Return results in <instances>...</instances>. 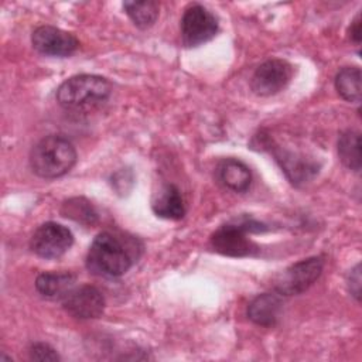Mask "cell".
<instances>
[{
    "mask_svg": "<svg viewBox=\"0 0 362 362\" xmlns=\"http://www.w3.org/2000/svg\"><path fill=\"white\" fill-rule=\"evenodd\" d=\"M134 246L123 242L110 232L99 233L88 252L89 272L105 277L123 276L134 262Z\"/></svg>",
    "mask_w": 362,
    "mask_h": 362,
    "instance_id": "cell-1",
    "label": "cell"
},
{
    "mask_svg": "<svg viewBox=\"0 0 362 362\" xmlns=\"http://www.w3.org/2000/svg\"><path fill=\"white\" fill-rule=\"evenodd\" d=\"M30 358L33 361H41V362L59 361V355L57 354V351L44 342H37V344L31 345Z\"/></svg>",
    "mask_w": 362,
    "mask_h": 362,
    "instance_id": "cell-20",
    "label": "cell"
},
{
    "mask_svg": "<svg viewBox=\"0 0 362 362\" xmlns=\"http://www.w3.org/2000/svg\"><path fill=\"white\" fill-rule=\"evenodd\" d=\"M324 259L313 256L284 269L274 280V291L280 296H296L308 290L321 276Z\"/></svg>",
    "mask_w": 362,
    "mask_h": 362,
    "instance_id": "cell-5",
    "label": "cell"
},
{
    "mask_svg": "<svg viewBox=\"0 0 362 362\" xmlns=\"http://www.w3.org/2000/svg\"><path fill=\"white\" fill-rule=\"evenodd\" d=\"M74 243L72 232L57 222L40 225L30 239V249L42 259H58L65 255Z\"/></svg>",
    "mask_w": 362,
    "mask_h": 362,
    "instance_id": "cell-7",
    "label": "cell"
},
{
    "mask_svg": "<svg viewBox=\"0 0 362 362\" xmlns=\"http://www.w3.org/2000/svg\"><path fill=\"white\" fill-rule=\"evenodd\" d=\"M293 76V66L279 58L260 64L252 75L250 88L259 96H272L283 90Z\"/></svg>",
    "mask_w": 362,
    "mask_h": 362,
    "instance_id": "cell-8",
    "label": "cell"
},
{
    "mask_svg": "<svg viewBox=\"0 0 362 362\" xmlns=\"http://www.w3.org/2000/svg\"><path fill=\"white\" fill-rule=\"evenodd\" d=\"M64 310L75 318L90 320L102 315L105 310V297L93 286L83 284L74 287L62 300Z\"/></svg>",
    "mask_w": 362,
    "mask_h": 362,
    "instance_id": "cell-10",
    "label": "cell"
},
{
    "mask_svg": "<svg viewBox=\"0 0 362 362\" xmlns=\"http://www.w3.org/2000/svg\"><path fill=\"white\" fill-rule=\"evenodd\" d=\"M281 296L263 293L256 296L247 305V318L260 327H273L280 315Z\"/></svg>",
    "mask_w": 362,
    "mask_h": 362,
    "instance_id": "cell-11",
    "label": "cell"
},
{
    "mask_svg": "<svg viewBox=\"0 0 362 362\" xmlns=\"http://www.w3.org/2000/svg\"><path fill=\"white\" fill-rule=\"evenodd\" d=\"M338 156L342 164L359 173L361 170V134L356 130H345L338 139Z\"/></svg>",
    "mask_w": 362,
    "mask_h": 362,
    "instance_id": "cell-16",
    "label": "cell"
},
{
    "mask_svg": "<svg viewBox=\"0 0 362 362\" xmlns=\"http://www.w3.org/2000/svg\"><path fill=\"white\" fill-rule=\"evenodd\" d=\"M335 89L346 102H361V69L358 66H344L335 76Z\"/></svg>",
    "mask_w": 362,
    "mask_h": 362,
    "instance_id": "cell-17",
    "label": "cell"
},
{
    "mask_svg": "<svg viewBox=\"0 0 362 362\" xmlns=\"http://www.w3.org/2000/svg\"><path fill=\"white\" fill-rule=\"evenodd\" d=\"M75 163L76 150L64 136H45L30 151V167L41 178L52 180L62 177Z\"/></svg>",
    "mask_w": 362,
    "mask_h": 362,
    "instance_id": "cell-3",
    "label": "cell"
},
{
    "mask_svg": "<svg viewBox=\"0 0 362 362\" xmlns=\"http://www.w3.org/2000/svg\"><path fill=\"white\" fill-rule=\"evenodd\" d=\"M123 8L133 24L141 30L150 28L158 17V3L153 0L124 1Z\"/></svg>",
    "mask_w": 362,
    "mask_h": 362,
    "instance_id": "cell-18",
    "label": "cell"
},
{
    "mask_svg": "<svg viewBox=\"0 0 362 362\" xmlns=\"http://www.w3.org/2000/svg\"><path fill=\"white\" fill-rule=\"evenodd\" d=\"M218 180L235 192H246L252 182L249 167L236 158H225L216 167Z\"/></svg>",
    "mask_w": 362,
    "mask_h": 362,
    "instance_id": "cell-12",
    "label": "cell"
},
{
    "mask_svg": "<svg viewBox=\"0 0 362 362\" xmlns=\"http://www.w3.org/2000/svg\"><path fill=\"white\" fill-rule=\"evenodd\" d=\"M75 287V276L69 272L41 273L35 279L37 291L48 300H64Z\"/></svg>",
    "mask_w": 362,
    "mask_h": 362,
    "instance_id": "cell-13",
    "label": "cell"
},
{
    "mask_svg": "<svg viewBox=\"0 0 362 362\" xmlns=\"http://www.w3.org/2000/svg\"><path fill=\"white\" fill-rule=\"evenodd\" d=\"M61 214L65 218H69L82 225H93L98 221V212L93 205L85 198H69L61 206Z\"/></svg>",
    "mask_w": 362,
    "mask_h": 362,
    "instance_id": "cell-19",
    "label": "cell"
},
{
    "mask_svg": "<svg viewBox=\"0 0 362 362\" xmlns=\"http://www.w3.org/2000/svg\"><path fill=\"white\" fill-rule=\"evenodd\" d=\"M274 156L287 178L296 185L308 181L311 177H314L315 173H318V165L307 161L304 157H300L294 153L276 150Z\"/></svg>",
    "mask_w": 362,
    "mask_h": 362,
    "instance_id": "cell-15",
    "label": "cell"
},
{
    "mask_svg": "<svg viewBox=\"0 0 362 362\" xmlns=\"http://www.w3.org/2000/svg\"><path fill=\"white\" fill-rule=\"evenodd\" d=\"M267 230L266 225L256 222L253 219L243 218L236 222L225 223L219 226L209 238L211 247L223 255L230 257H246L253 256L257 250V246L249 239L247 233L263 232Z\"/></svg>",
    "mask_w": 362,
    "mask_h": 362,
    "instance_id": "cell-4",
    "label": "cell"
},
{
    "mask_svg": "<svg viewBox=\"0 0 362 362\" xmlns=\"http://www.w3.org/2000/svg\"><path fill=\"white\" fill-rule=\"evenodd\" d=\"M153 212L164 219L178 221L185 215V205L180 189L174 184H167L151 204Z\"/></svg>",
    "mask_w": 362,
    "mask_h": 362,
    "instance_id": "cell-14",
    "label": "cell"
},
{
    "mask_svg": "<svg viewBox=\"0 0 362 362\" xmlns=\"http://www.w3.org/2000/svg\"><path fill=\"white\" fill-rule=\"evenodd\" d=\"M349 38L352 42L359 45V42H361V17H359V14L355 17V20L349 25Z\"/></svg>",
    "mask_w": 362,
    "mask_h": 362,
    "instance_id": "cell-22",
    "label": "cell"
},
{
    "mask_svg": "<svg viewBox=\"0 0 362 362\" xmlns=\"http://www.w3.org/2000/svg\"><path fill=\"white\" fill-rule=\"evenodd\" d=\"M31 44L35 51L47 57H69L78 47V38L61 28L52 25H41L33 31Z\"/></svg>",
    "mask_w": 362,
    "mask_h": 362,
    "instance_id": "cell-9",
    "label": "cell"
},
{
    "mask_svg": "<svg viewBox=\"0 0 362 362\" xmlns=\"http://www.w3.org/2000/svg\"><path fill=\"white\" fill-rule=\"evenodd\" d=\"M348 290L359 301L361 298V264L359 263L349 273Z\"/></svg>",
    "mask_w": 362,
    "mask_h": 362,
    "instance_id": "cell-21",
    "label": "cell"
},
{
    "mask_svg": "<svg viewBox=\"0 0 362 362\" xmlns=\"http://www.w3.org/2000/svg\"><path fill=\"white\" fill-rule=\"evenodd\" d=\"M219 30L218 18L204 6L191 4L181 17V37L187 47H198L212 40Z\"/></svg>",
    "mask_w": 362,
    "mask_h": 362,
    "instance_id": "cell-6",
    "label": "cell"
},
{
    "mask_svg": "<svg viewBox=\"0 0 362 362\" xmlns=\"http://www.w3.org/2000/svg\"><path fill=\"white\" fill-rule=\"evenodd\" d=\"M110 82L99 75L81 74L71 76L57 89V102L69 112H89L107 100Z\"/></svg>",
    "mask_w": 362,
    "mask_h": 362,
    "instance_id": "cell-2",
    "label": "cell"
}]
</instances>
